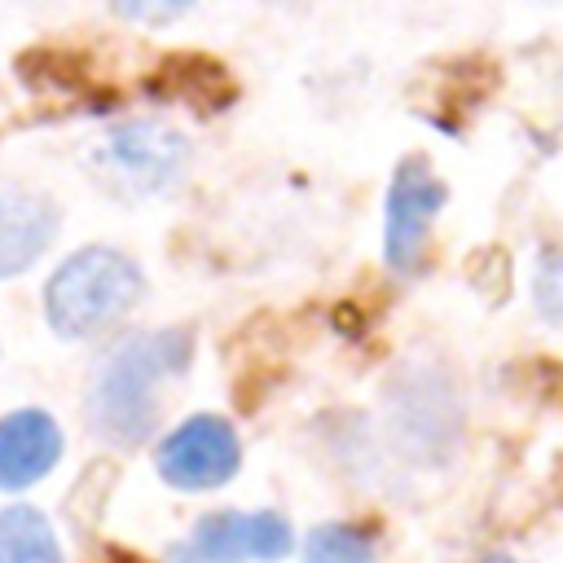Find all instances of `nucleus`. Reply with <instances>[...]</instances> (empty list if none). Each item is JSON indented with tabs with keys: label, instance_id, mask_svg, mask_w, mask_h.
<instances>
[{
	"label": "nucleus",
	"instance_id": "1a4fd4ad",
	"mask_svg": "<svg viewBox=\"0 0 563 563\" xmlns=\"http://www.w3.org/2000/svg\"><path fill=\"white\" fill-rule=\"evenodd\" d=\"M0 563H62L53 523L35 506L0 510Z\"/></svg>",
	"mask_w": 563,
	"mask_h": 563
},
{
	"label": "nucleus",
	"instance_id": "9b49d317",
	"mask_svg": "<svg viewBox=\"0 0 563 563\" xmlns=\"http://www.w3.org/2000/svg\"><path fill=\"white\" fill-rule=\"evenodd\" d=\"M537 312L554 325H563V251H545L537 264Z\"/></svg>",
	"mask_w": 563,
	"mask_h": 563
},
{
	"label": "nucleus",
	"instance_id": "0eeeda50",
	"mask_svg": "<svg viewBox=\"0 0 563 563\" xmlns=\"http://www.w3.org/2000/svg\"><path fill=\"white\" fill-rule=\"evenodd\" d=\"M57 233V207L13 180H0V277L35 264Z\"/></svg>",
	"mask_w": 563,
	"mask_h": 563
},
{
	"label": "nucleus",
	"instance_id": "f03ea898",
	"mask_svg": "<svg viewBox=\"0 0 563 563\" xmlns=\"http://www.w3.org/2000/svg\"><path fill=\"white\" fill-rule=\"evenodd\" d=\"M145 282L141 268L110 246H84L75 251L44 286V312L48 325L66 339H88L114 325L136 299Z\"/></svg>",
	"mask_w": 563,
	"mask_h": 563
},
{
	"label": "nucleus",
	"instance_id": "7ed1b4c3",
	"mask_svg": "<svg viewBox=\"0 0 563 563\" xmlns=\"http://www.w3.org/2000/svg\"><path fill=\"white\" fill-rule=\"evenodd\" d=\"M185 163H189V141L158 119H128L110 128L92 150V167L101 185L132 198L176 185Z\"/></svg>",
	"mask_w": 563,
	"mask_h": 563
},
{
	"label": "nucleus",
	"instance_id": "f8f14e48",
	"mask_svg": "<svg viewBox=\"0 0 563 563\" xmlns=\"http://www.w3.org/2000/svg\"><path fill=\"white\" fill-rule=\"evenodd\" d=\"M488 563H515V559H488Z\"/></svg>",
	"mask_w": 563,
	"mask_h": 563
},
{
	"label": "nucleus",
	"instance_id": "20e7f679",
	"mask_svg": "<svg viewBox=\"0 0 563 563\" xmlns=\"http://www.w3.org/2000/svg\"><path fill=\"white\" fill-rule=\"evenodd\" d=\"M295 545L290 523L273 510H216L172 545V563H242V559H286Z\"/></svg>",
	"mask_w": 563,
	"mask_h": 563
},
{
	"label": "nucleus",
	"instance_id": "39448f33",
	"mask_svg": "<svg viewBox=\"0 0 563 563\" xmlns=\"http://www.w3.org/2000/svg\"><path fill=\"white\" fill-rule=\"evenodd\" d=\"M238 471V435L224 418L216 413H198L185 418L163 444H158V475L172 488L198 493V488H216Z\"/></svg>",
	"mask_w": 563,
	"mask_h": 563
},
{
	"label": "nucleus",
	"instance_id": "6e6552de",
	"mask_svg": "<svg viewBox=\"0 0 563 563\" xmlns=\"http://www.w3.org/2000/svg\"><path fill=\"white\" fill-rule=\"evenodd\" d=\"M62 453V431L40 409H18L0 418V488L18 493L53 471Z\"/></svg>",
	"mask_w": 563,
	"mask_h": 563
},
{
	"label": "nucleus",
	"instance_id": "423d86ee",
	"mask_svg": "<svg viewBox=\"0 0 563 563\" xmlns=\"http://www.w3.org/2000/svg\"><path fill=\"white\" fill-rule=\"evenodd\" d=\"M440 207H444V185L431 176V167L422 158H405L396 167V180L387 194V264L396 273L418 268Z\"/></svg>",
	"mask_w": 563,
	"mask_h": 563
},
{
	"label": "nucleus",
	"instance_id": "ddd939ff",
	"mask_svg": "<svg viewBox=\"0 0 563 563\" xmlns=\"http://www.w3.org/2000/svg\"><path fill=\"white\" fill-rule=\"evenodd\" d=\"M114 563H136V559H114Z\"/></svg>",
	"mask_w": 563,
	"mask_h": 563
},
{
	"label": "nucleus",
	"instance_id": "9d476101",
	"mask_svg": "<svg viewBox=\"0 0 563 563\" xmlns=\"http://www.w3.org/2000/svg\"><path fill=\"white\" fill-rule=\"evenodd\" d=\"M303 563H374V537L356 523H321L303 541Z\"/></svg>",
	"mask_w": 563,
	"mask_h": 563
},
{
	"label": "nucleus",
	"instance_id": "f257e3e1",
	"mask_svg": "<svg viewBox=\"0 0 563 563\" xmlns=\"http://www.w3.org/2000/svg\"><path fill=\"white\" fill-rule=\"evenodd\" d=\"M185 361H189L185 330H150L110 347L88 387L92 427L114 444L145 440L154 427V387L167 374H180Z\"/></svg>",
	"mask_w": 563,
	"mask_h": 563
}]
</instances>
